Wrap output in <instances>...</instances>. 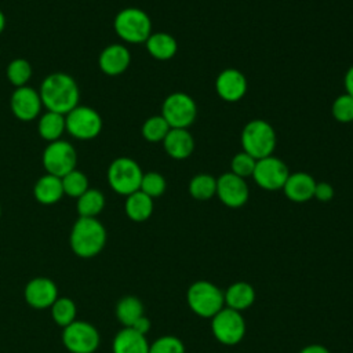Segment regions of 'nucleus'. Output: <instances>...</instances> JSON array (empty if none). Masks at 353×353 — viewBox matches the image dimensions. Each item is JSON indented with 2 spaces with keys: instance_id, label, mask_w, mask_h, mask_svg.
<instances>
[{
  "instance_id": "1",
  "label": "nucleus",
  "mask_w": 353,
  "mask_h": 353,
  "mask_svg": "<svg viewBox=\"0 0 353 353\" xmlns=\"http://www.w3.org/2000/svg\"><path fill=\"white\" fill-rule=\"evenodd\" d=\"M39 94L43 106H46L47 110L61 114L69 113L79 105L80 99V91L76 80L63 72H54L48 74L41 81Z\"/></svg>"
},
{
  "instance_id": "2",
  "label": "nucleus",
  "mask_w": 353,
  "mask_h": 353,
  "mask_svg": "<svg viewBox=\"0 0 353 353\" xmlns=\"http://www.w3.org/2000/svg\"><path fill=\"white\" fill-rule=\"evenodd\" d=\"M70 248L80 258L97 256L106 244V229L97 218L80 216L70 230Z\"/></svg>"
},
{
  "instance_id": "3",
  "label": "nucleus",
  "mask_w": 353,
  "mask_h": 353,
  "mask_svg": "<svg viewBox=\"0 0 353 353\" xmlns=\"http://www.w3.org/2000/svg\"><path fill=\"white\" fill-rule=\"evenodd\" d=\"M240 142L243 152L259 160L273 154L277 145V135L270 123L262 119H254L243 127Z\"/></svg>"
},
{
  "instance_id": "4",
  "label": "nucleus",
  "mask_w": 353,
  "mask_h": 353,
  "mask_svg": "<svg viewBox=\"0 0 353 353\" xmlns=\"http://www.w3.org/2000/svg\"><path fill=\"white\" fill-rule=\"evenodd\" d=\"M114 32L125 43L141 44L152 34L150 17L141 8L127 7L114 17Z\"/></svg>"
},
{
  "instance_id": "5",
  "label": "nucleus",
  "mask_w": 353,
  "mask_h": 353,
  "mask_svg": "<svg viewBox=\"0 0 353 353\" xmlns=\"http://www.w3.org/2000/svg\"><path fill=\"white\" fill-rule=\"evenodd\" d=\"M186 301L190 310L200 317L212 319L225 307L223 292L219 287L205 280H199L188 288Z\"/></svg>"
},
{
  "instance_id": "6",
  "label": "nucleus",
  "mask_w": 353,
  "mask_h": 353,
  "mask_svg": "<svg viewBox=\"0 0 353 353\" xmlns=\"http://www.w3.org/2000/svg\"><path fill=\"white\" fill-rule=\"evenodd\" d=\"M143 171L131 157H117L108 168L109 186L119 194L128 196L139 190Z\"/></svg>"
},
{
  "instance_id": "7",
  "label": "nucleus",
  "mask_w": 353,
  "mask_h": 353,
  "mask_svg": "<svg viewBox=\"0 0 353 353\" xmlns=\"http://www.w3.org/2000/svg\"><path fill=\"white\" fill-rule=\"evenodd\" d=\"M161 116L171 128H189L196 120L197 105L186 92H171L163 101Z\"/></svg>"
},
{
  "instance_id": "8",
  "label": "nucleus",
  "mask_w": 353,
  "mask_h": 353,
  "mask_svg": "<svg viewBox=\"0 0 353 353\" xmlns=\"http://www.w3.org/2000/svg\"><path fill=\"white\" fill-rule=\"evenodd\" d=\"M211 331L222 345H237L244 338L245 321L240 312L223 307L211 319Z\"/></svg>"
},
{
  "instance_id": "9",
  "label": "nucleus",
  "mask_w": 353,
  "mask_h": 353,
  "mask_svg": "<svg viewBox=\"0 0 353 353\" xmlns=\"http://www.w3.org/2000/svg\"><path fill=\"white\" fill-rule=\"evenodd\" d=\"M43 165L47 174L65 176L77 165V153L72 143L63 139L50 142L43 152Z\"/></svg>"
},
{
  "instance_id": "10",
  "label": "nucleus",
  "mask_w": 353,
  "mask_h": 353,
  "mask_svg": "<svg viewBox=\"0 0 353 353\" xmlns=\"http://www.w3.org/2000/svg\"><path fill=\"white\" fill-rule=\"evenodd\" d=\"M65 121L66 131L80 141L94 139L102 130V117L95 109L88 106L77 105L65 114Z\"/></svg>"
},
{
  "instance_id": "11",
  "label": "nucleus",
  "mask_w": 353,
  "mask_h": 353,
  "mask_svg": "<svg viewBox=\"0 0 353 353\" xmlns=\"http://www.w3.org/2000/svg\"><path fill=\"white\" fill-rule=\"evenodd\" d=\"M101 342L98 330L81 320H76L62 331V343L70 353H94Z\"/></svg>"
},
{
  "instance_id": "12",
  "label": "nucleus",
  "mask_w": 353,
  "mask_h": 353,
  "mask_svg": "<svg viewBox=\"0 0 353 353\" xmlns=\"http://www.w3.org/2000/svg\"><path fill=\"white\" fill-rule=\"evenodd\" d=\"M288 175L290 170L287 164L281 159L272 154L256 160L252 179L263 190L274 192L283 189Z\"/></svg>"
},
{
  "instance_id": "13",
  "label": "nucleus",
  "mask_w": 353,
  "mask_h": 353,
  "mask_svg": "<svg viewBox=\"0 0 353 353\" xmlns=\"http://www.w3.org/2000/svg\"><path fill=\"white\" fill-rule=\"evenodd\" d=\"M222 204L230 208L243 207L250 197V188L244 178L228 171L216 178V193Z\"/></svg>"
},
{
  "instance_id": "14",
  "label": "nucleus",
  "mask_w": 353,
  "mask_h": 353,
  "mask_svg": "<svg viewBox=\"0 0 353 353\" xmlns=\"http://www.w3.org/2000/svg\"><path fill=\"white\" fill-rule=\"evenodd\" d=\"M248 88L247 77L243 72L234 68H226L221 70L215 79V91L225 102L240 101Z\"/></svg>"
},
{
  "instance_id": "15",
  "label": "nucleus",
  "mask_w": 353,
  "mask_h": 353,
  "mask_svg": "<svg viewBox=\"0 0 353 353\" xmlns=\"http://www.w3.org/2000/svg\"><path fill=\"white\" fill-rule=\"evenodd\" d=\"M11 112L21 121H32L34 120L41 110L43 102L39 91L32 87L23 85L15 88L10 99Z\"/></svg>"
},
{
  "instance_id": "16",
  "label": "nucleus",
  "mask_w": 353,
  "mask_h": 353,
  "mask_svg": "<svg viewBox=\"0 0 353 353\" xmlns=\"http://www.w3.org/2000/svg\"><path fill=\"white\" fill-rule=\"evenodd\" d=\"M25 301L33 309H47L58 299L57 284L48 277L32 279L23 291Z\"/></svg>"
},
{
  "instance_id": "17",
  "label": "nucleus",
  "mask_w": 353,
  "mask_h": 353,
  "mask_svg": "<svg viewBox=\"0 0 353 353\" xmlns=\"http://www.w3.org/2000/svg\"><path fill=\"white\" fill-rule=\"evenodd\" d=\"M131 62V54L123 44H110L105 47L98 58L101 70L108 76H119L127 70Z\"/></svg>"
},
{
  "instance_id": "18",
  "label": "nucleus",
  "mask_w": 353,
  "mask_h": 353,
  "mask_svg": "<svg viewBox=\"0 0 353 353\" xmlns=\"http://www.w3.org/2000/svg\"><path fill=\"white\" fill-rule=\"evenodd\" d=\"M316 181L314 178L303 171L290 172L284 186L283 192L285 197L294 203H305L313 199Z\"/></svg>"
},
{
  "instance_id": "19",
  "label": "nucleus",
  "mask_w": 353,
  "mask_h": 353,
  "mask_svg": "<svg viewBox=\"0 0 353 353\" xmlns=\"http://www.w3.org/2000/svg\"><path fill=\"white\" fill-rule=\"evenodd\" d=\"M163 148L171 159L185 160L194 150V138L188 128H171L163 139Z\"/></svg>"
},
{
  "instance_id": "20",
  "label": "nucleus",
  "mask_w": 353,
  "mask_h": 353,
  "mask_svg": "<svg viewBox=\"0 0 353 353\" xmlns=\"http://www.w3.org/2000/svg\"><path fill=\"white\" fill-rule=\"evenodd\" d=\"M112 349L113 353H149V343L146 335L130 327H124L116 334Z\"/></svg>"
},
{
  "instance_id": "21",
  "label": "nucleus",
  "mask_w": 353,
  "mask_h": 353,
  "mask_svg": "<svg viewBox=\"0 0 353 353\" xmlns=\"http://www.w3.org/2000/svg\"><path fill=\"white\" fill-rule=\"evenodd\" d=\"M33 194H34V199L44 205L55 204L65 194L62 179L51 174H46L40 176L33 186Z\"/></svg>"
},
{
  "instance_id": "22",
  "label": "nucleus",
  "mask_w": 353,
  "mask_h": 353,
  "mask_svg": "<svg viewBox=\"0 0 353 353\" xmlns=\"http://www.w3.org/2000/svg\"><path fill=\"white\" fill-rule=\"evenodd\" d=\"M146 50L157 61H168L175 57L178 51L176 39L165 32L152 33L145 41Z\"/></svg>"
},
{
  "instance_id": "23",
  "label": "nucleus",
  "mask_w": 353,
  "mask_h": 353,
  "mask_svg": "<svg viewBox=\"0 0 353 353\" xmlns=\"http://www.w3.org/2000/svg\"><path fill=\"white\" fill-rule=\"evenodd\" d=\"M225 305L233 310L241 312L248 309L255 301V290L245 281H237L228 287L223 292Z\"/></svg>"
},
{
  "instance_id": "24",
  "label": "nucleus",
  "mask_w": 353,
  "mask_h": 353,
  "mask_svg": "<svg viewBox=\"0 0 353 353\" xmlns=\"http://www.w3.org/2000/svg\"><path fill=\"white\" fill-rule=\"evenodd\" d=\"M124 210L127 216L134 222H143L150 218L153 212V199L141 190L127 196Z\"/></svg>"
},
{
  "instance_id": "25",
  "label": "nucleus",
  "mask_w": 353,
  "mask_h": 353,
  "mask_svg": "<svg viewBox=\"0 0 353 353\" xmlns=\"http://www.w3.org/2000/svg\"><path fill=\"white\" fill-rule=\"evenodd\" d=\"M37 130H39V135L44 141L54 142L61 139L62 134L66 131L65 114L47 110L40 116Z\"/></svg>"
},
{
  "instance_id": "26",
  "label": "nucleus",
  "mask_w": 353,
  "mask_h": 353,
  "mask_svg": "<svg viewBox=\"0 0 353 353\" xmlns=\"http://www.w3.org/2000/svg\"><path fill=\"white\" fill-rule=\"evenodd\" d=\"M105 207V196L98 189L88 188L80 197H77V212L84 218H97Z\"/></svg>"
},
{
  "instance_id": "27",
  "label": "nucleus",
  "mask_w": 353,
  "mask_h": 353,
  "mask_svg": "<svg viewBox=\"0 0 353 353\" xmlns=\"http://www.w3.org/2000/svg\"><path fill=\"white\" fill-rule=\"evenodd\" d=\"M142 316H145L143 305L137 296H123L116 305V317L124 327H131Z\"/></svg>"
},
{
  "instance_id": "28",
  "label": "nucleus",
  "mask_w": 353,
  "mask_h": 353,
  "mask_svg": "<svg viewBox=\"0 0 353 353\" xmlns=\"http://www.w3.org/2000/svg\"><path fill=\"white\" fill-rule=\"evenodd\" d=\"M189 194L199 200V201H205L210 200L215 196L216 193V178L212 176L211 174H196L188 185Z\"/></svg>"
},
{
  "instance_id": "29",
  "label": "nucleus",
  "mask_w": 353,
  "mask_h": 353,
  "mask_svg": "<svg viewBox=\"0 0 353 353\" xmlns=\"http://www.w3.org/2000/svg\"><path fill=\"white\" fill-rule=\"evenodd\" d=\"M50 310L52 320L62 328L76 321L77 307L76 303L68 296H58V299L51 305Z\"/></svg>"
},
{
  "instance_id": "30",
  "label": "nucleus",
  "mask_w": 353,
  "mask_h": 353,
  "mask_svg": "<svg viewBox=\"0 0 353 353\" xmlns=\"http://www.w3.org/2000/svg\"><path fill=\"white\" fill-rule=\"evenodd\" d=\"M170 130L171 127L168 125L165 119L161 114H154L145 120V123L142 124L141 132L148 142L157 143V142H163V139L165 138Z\"/></svg>"
},
{
  "instance_id": "31",
  "label": "nucleus",
  "mask_w": 353,
  "mask_h": 353,
  "mask_svg": "<svg viewBox=\"0 0 353 353\" xmlns=\"http://www.w3.org/2000/svg\"><path fill=\"white\" fill-rule=\"evenodd\" d=\"M6 74L14 87H23L32 77V65L25 58H15L7 65Z\"/></svg>"
},
{
  "instance_id": "32",
  "label": "nucleus",
  "mask_w": 353,
  "mask_h": 353,
  "mask_svg": "<svg viewBox=\"0 0 353 353\" xmlns=\"http://www.w3.org/2000/svg\"><path fill=\"white\" fill-rule=\"evenodd\" d=\"M63 193L70 197H80L88 189V178L83 171L74 168L69 174L61 178Z\"/></svg>"
},
{
  "instance_id": "33",
  "label": "nucleus",
  "mask_w": 353,
  "mask_h": 353,
  "mask_svg": "<svg viewBox=\"0 0 353 353\" xmlns=\"http://www.w3.org/2000/svg\"><path fill=\"white\" fill-rule=\"evenodd\" d=\"M167 189V182L165 178L156 171H148L143 172L142 179H141V186L139 190L148 194L152 199L160 197Z\"/></svg>"
},
{
  "instance_id": "34",
  "label": "nucleus",
  "mask_w": 353,
  "mask_h": 353,
  "mask_svg": "<svg viewBox=\"0 0 353 353\" xmlns=\"http://www.w3.org/2000/svg\"><path fill=\"white\" fill-rule=\"evenodd\" d=\"M331 114L339 123H352L353 121V97L346 92L336 97L331 105Z\"/></svg>"
},
{
  "instance_id": "35",
  "label": "nucleus",
  "mask_w": 353,
  "mask_h": 353,
  "mask_svg": "<svg viewBox=\"0 0 353 353\" xmlns=\"http://www.w3.org/2000/svg\"><path fill=\"white\" fill-rule=\"evenodd\" d=\"M255 164H256V160L252 156H250L248 153L241 150V152L236 153L232 157L230 172H233L234 175L245 179L248 176H252V172L255 170Z\"/></svg>"
},
{
  "instance_id": "36",
  "label": "nucleus",
  "mask_w": 353,
  "mask_h": 353,
  "mask_svg": "<svg viewBox=\"0 0 353 353\" xmlns=\"http://www.w3.org/2000/svg\"><path fill=\"white\" fill-rule=\"evenodd\" d=\"M149 353H185V346L179 338L164 335L149 345Z\"/></svg>"
},
{
  "instance_id": "37",
  "label": "nucleus",
  "mask_w": 353,
  "mask_h": 353,
  "mask_svg": "<svg viewBox=\"0 0 353 353\" xmlns=\"http://www.w3.org/2000/svg\"><path fill=\"white\" fill-rule=\"evenodd\" d=\"M334 194H335V190H334V186L330 183V182H316V186H314V193H313V197L321 203H328L334 199Z\"/></svg>"
},
{
  "instance_id": "38",
  "label": "nucleus",
  "mask_w": 353,
  "mask_h": 353,
  "mask_svg": "<svg viewBox=\"0 0 353 353\" xmlns=\"http://www.w3.org/2000/svg\"><path fill=\"white\" fill-rule=\"evenodd\" d=\"M130 328L135 330L137 332H139V334H142V335H146L148 331L150 330V320H149L148 317L142 316V317L138 319Z\"/></svg>"
},
{
  "instance_id": "39",
  "label": "nucleus",
  "mask_w": 353,
  "mask_h": 353,
  "mask_svg": "<svg viewBox=\"0 0 353 353\" xmlns=\"http://www.w3.org/2000/svg\"><path fill=\"white\" fill-rule=\"evenodd\" d=\"M343 85H345V91L346 94L353 97V65L346 70L345 77H343Z\"/></svg>"
},
{
  "instance_id": "40",
  "label": "nucleus",
  "mask_w": 353,
  "mask_h": 353,
  "mask_svg": "<svg viewBox=\"0 0 353 353\" xmlns=\"http://www.w3.org/2000/svg\"><path fill=\"white\" fill-rule=\"evenodd\" d=\"M299 353H330V350L325 346H323V345L313 343V345L305 346Z\"/></svg>"
},
{
  "instance_id": "41",
  "label": "nucleus",
  "mask_w": 353,
  "mask_h": 353,
  "mask_svg": "<svg viewBox=\"0 0 353 353\" xmlns=\"http://www.w3.org/2000/svg\"><path fill=\"white\" fill-rule=\"evenodd\" d=\"M4 28H6V17H4L3 11L0 10V33L4 30Z\"/></svg>"
},
{
  "instance_id": "42",
  "label": "nucleus",
  "mask_w": 353,
  "mask_h": 353,
  "mask_svg": "<svg viewBox=\"0 0 353 353\" xmlns=\"http://www.w3.org/2000/svg\"><path fill=\"white\" fill-rule=\"evenodd\" d=\"M0 216H1V205H0Z\"/></svg>"
}]
</instances>
